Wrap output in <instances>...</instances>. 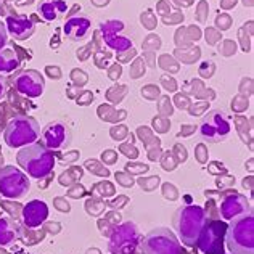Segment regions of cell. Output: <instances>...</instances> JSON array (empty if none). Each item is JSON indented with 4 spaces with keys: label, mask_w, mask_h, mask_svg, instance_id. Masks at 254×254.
<instances>
[{
    "label": "cell",
    "mask_w": 254,
    "mask_h": 254,
    "mask_svg": "<svg viewBox=\"0 0 254 254\" xmlns=\"http://www.w3.org/2000/svg\"><path fill=\"white\" fill-rule=\"evenodd\" d=\"M16 161L29 177L41 180L53 171L55 155L42 143H31L18 151Z\"/></svg>",
    "instance_id": "obj_1"
},
{
    "label": "cell",
    "mask_w": 254,
    "mask_h": 254,
    "mask_svg": "<svg viewBox=\"0 0 254 254\" xmlns=\"http://www.w3.org/2000/svg\"><path fill=\"white\" fill-rule=\"evenodd\" d=\"M206 212L201 206L187 204L179 208L174 214V229L177 230V235L185 246H196L198 237L201 233L206 224Z\"/></svg>",
    "instance_id": "obj_2"
},
{
    "label": "cell",
    "mask_w": 254,
    "mask_h": 254,
    "mask_svg": "<svg viewBox=\"0 0 254 254\" xmlns=\"http://www.w3.org/2000/svg\"><path fill=\"white\" fill-rule=\"evenodd\" d=\"M225 243L232 254H254L253 211L232 219L225 230Z\"/></svg>",
    "instance_id": "obj_3"
},
{
    "label": "cell",
    "mask_w": 254,
    "mask_h": 254,
    "mask_svg": "<svg viewBox=\"0 0 254 254\" xmlns=\"http://www.w3.org/2000/svg\"><path fill=\"white\" fill-rule=\"evenodd\" d=\"M41 137V126L34 118L18 115L6 124L3 140L10 148H23L26 145L34 143Z\"/></svg>",
    "instance_id": "obj_4"
},
{
    "label": "cell",
    "mask_w": 254,
    "mask_h": 254,
    "mask_svg": "<svg viewBox=\"0 0 254 254\" xmlns=\"http://www.w3.org/2000/svg\"><path fill=\"white\" fill-rule=\"evenodd\" d=\"M145 254H184L177 237L169 229H155L140 242Z\"/></svg>",
    "instance_id": "obj_5"
},
{
    "label": "cell",
    "mask_w": 254,
    "mask_h": 254,
    "mask_svg": "<svg viewBox=\"0 0 254 254\" xmlns=\"http://www.w3.org/2000/svg\"><path fill=\"white\" fill-rule=\"evenodd\" d=\"M142 242V233L133 222H124L113 230L108 243L111 254H133Z\"/></svg>",
    "instance_id": "obj_6"
},
{
    "label": "cell",
    "mask_w": 254,
    "mask_h": 254,
    "mask_svg": "<svg viewBox=\"0 0 254 254\" xmlns=\"http://www.w3.org/2000/svg\"><path fill=\"white\" fill-rule=\"evenodd\" d=\"M31 182L28 176L15 166H5L0 169V195L11 199H19L28 195Z\"/></svg>",
    "instance_id": "obj_7"
},
{
    "label": "cell",
    "mask_w": 254,
    "mask_h": 254,
    "mask_svg": "<svg viewBox=\"0 0 254 254\" xmlns=\"http://www.w3.org/2000/svg\"><path fill=\"white\" fill-rule=\"evenodd\" d=\"M227 224L222 220H206L196 246L203 254H224Z\"/></svg>",
    "instance_id": "obj_8"
},
{
    "label": "cell",
    "mask_w": 254,
    "mask_h": 254,
    "mask_svg": "<svg viewBox=\"0 0 254 254\" xmlns=\"http://www.w3.org/2000/svg\"><path fill=\"white\" fill-rule=\"evenodd\" d=\"M230 130H232L230 118L224 111L219 110L209 111L203 118L201 124H199V135L209 143L222 142L224 138L229 137Z\"/></svg>",
    "instance_id": "obj_9"
},
{
    "label": "cell",
    "mask_w": 254,
    "mask_h": 254,
    "mask_svg": "<svg viewBox=\"0 0 254 254\" xmlns=\"http://www.w3.org/2000/svg\"><path fill=\"white\" fill-rule=\"evenodd\" d=\"M15 90L23 97L28 98H39L44 93L45 81L41 76V72L34 69H26L21 71L15 77Z\"/></svg>",
    "instance_id": "obj_10"
},
{
    "label": "cell",
    "mask_w": 254,
    "mask_h": 254,
    "mask_svg": "<svg viewBox=\"0 0 254 254\" xmlns=\"http://www.w3.org/2000/svg\"><path fill=\"white\" fill-rule=\"evenodd\" d=\"M41 138H42V145L50 151L63 150L71 143V132L68 129V126L57 121L47 124L44 127V130L41 132Z\"/></svg>",
    "instance_id": "obj_11"
},
{
    "label": "cell",
    "mask_w": 254,
    "mask_h": 254,
    "mask_svg": "<svg viewBox=\"0 0 254 254\" xmlns=\"http://www.w3.org/2000/svg\"><path fill=\"white\" fill-rule=\"evenodd\" d=\"M250 211H253L250 201L246 199V196L240 195L237 191L227 193V195H224L222 201H220V216L225 220H232Z\"/></svg>",
    "instance_id": "obj_12"
},
{
    "label": "cell",
    "mask_w": 254,
    "mask_h": 254,
    "mask_svg": "<svg viewBox=\"0 0 254 254\" xmlns=\"http://www.w3.org/2000/svg\"><path fill=\"white\" fill-rule=\"evenodd\" d=\"M23 222L29 229H37L41 227L47 217H49V206H47L41 199H32L28 204H24L23 208Z\"/></svg>",
    "instance_id": "obj_13"
},
{
    "label": "cell",
    "mask_w": 254,
    "mask_h": 254,
    "mask_svg": "<svg viewBox=\"0 0 254 254\" xmlns=\"http://www.w3.org/2000/svg\"><path fill=\"white\" fill-rule=\"evenodd\" d=\"M5 28H6V32H8L11 37H15L16 41H26V39H29L34 34V29H36L32 19L23 15L8 16L5 21Z\"/></svg>",
    "instance_id": "obj_14"
},
{
    "label": "cell",
    "mask_w": 254,
    "mask_h": 254,
    "mask_svg": "<svg viewBox=\"0 0 254 254\" xmlns=\"http://www.w3.org/2000/svg\"><path fill=\"white\" fill-rule=\"evenodd\" d=\"M92 29V23L87 16H71L66 19V23L63 26V32L64 36L72 42H79L84 41V39L89 36V32Z\"/></svg>",
    "instance_id": "obj_15"
},
{
    "label": "cell",
    "mask_w": 254,
    "mask_h": 254,
    "mask_svg": "<svg viewBox=\"0 0 254 254\" xmlns=\"http://www.w3.org/2000/svg\"><path fill=\"white\" fill-rule=\"evenodd\" d=\"M66 3L63 0H44L41 2V5L37 6V11L45 21H55V19L66 13Z\"/></svg>",
    "instance_id": "obj_16"
},
{
    "label": "cell",
    "mask_w": 254,
    "mask_h": 254,
    "mask_svg": "<svg viewBox=\"0 0 254 254\" xmlns=\"http://www.w3.org/2000/svg\"><path fill=\"white\" fill-rule=\"evenodd\" d=\"M21 66L18 53L13 49H2L0 50V72L2 74H11Z\"/></svg>",
    "instance_id": "obj_17"
},
{
    "label": "cell",
    "mask_w": 254,
    "mask_h": 254,
    "mask_svg": "<svg viewBox=\"0 0 254 254\" xmlns=\"http://www.w3.org/2000/svg\"><path fill=\"white\" fill-rule=\"evenodd\" d=\"M19 229L8 217H0V246L13 243L19 237Z\"/></svg>",
    "instance_id": "obj_18"
},
{
    "label": "cell",
    "mask_w": 254,
    "mask_h": 254,
    "mask_svg": "<svg viewBox=\"0 0 254 254\" xmlns=\"http://www.w3.org/2000/svg\"><path fill=\"white\" fill-rule=\"evenodd\" d=\"M6 42H8V32H6L5 23H0V50L6 45Z\"/></svg>",
    "instance_id": "obj_19"
},
{
    "label": "cell",
    "mask_w": 254,
    "mask_h": 254,
    "mask_svg": "<svg viewBox=\"0 0 254 254\" xmlns=\"http://www.w3.org/2000/svg\"><path fill=\"white\" fill-rule=\"evenodd\" d=\"M5 93H6V84L2 77H0V100H2L5 97Z\"/></svg>",
    "instance_id": "obj_20"
},
{
    "label": "cell",
    "mask_w": 254,
    "mask_h": 254,
    "mask_svg": "<svg viewBox=\"0 0 254 254\" xmlns=\"http://www.w3.org/2000/svg\"><path fill=\"white\" fill-rule=\"evenodd\" d=\"M224 254H225V253H224Z\"/></svg>",
    "instance_id": "obj_21"
}]
</instances>
